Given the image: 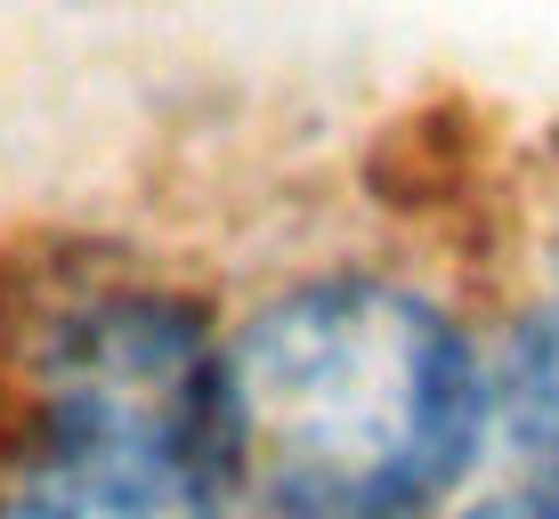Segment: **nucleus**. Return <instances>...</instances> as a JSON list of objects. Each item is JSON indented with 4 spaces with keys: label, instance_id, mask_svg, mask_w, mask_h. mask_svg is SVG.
<instances>
[{
    "label": "nucleus",
    "instance_id": "1",
    "mask_svg": "<svg viewBox=\"0 0 559 519\" xmlns=\"http://www.w3.org/2000/svg\"><path fill=\"white\" fill-rule=\"evenodd\" d=\"M487 381L406 284L324 276L227 341L236 479L284 519H406L471 463Z\"/></svg>",
    "mask_w": 559,
    "mask_h": 519
},
{
    "label": "nucleus",
    "instance_id": "2",
    "mask_svg": "<svg viewBox=\"0 0 559 519\" xmlns=\"http://www.w3.org/2000/svg\"><path fill=\"white\" fill-rule=\"evenodd\" d=\"M227 350L163 284L25 309L0 398V519H227Z\"/></svg>",
    "mask_w": 559,
    "mask_h": 519
},
{
    "label": "nucleus",
    "instance_id": "3",
    "mask_svg": "<svg viewBox=\"0 0 559 519\" xmlns=\"http://www.w3.org/2000/svg\"><path fill=\"white\" fill-rule=\"evenodd\" d=\"M503 422L519 447L559 471V309L519 333V350L503 365Z\"/></svg>",
    "mask_w": 559,
    "mask_h": 519
},
{
    "label": "nucleus",
    "instance_id": "4",
    "mask_svg": "<svg viewBox=\"0 0 559 519\" xmlns=\"http://www.w3.org/2000/svg\"><path fill=\"white\" fill-rule=\"evenodd\" d=\"M462 519H559V471L544 479V487L495 495V504H478V511H462Z\"/></svg>",
    "mask_w": 559,
    "mask_h": 519
}]
</instances>
